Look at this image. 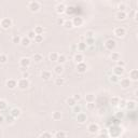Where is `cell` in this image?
I'll return each mask as SVG.
<instances>
[{"mask_svg":"<svg viewBox=\"0 0 138 138\" xmlns=\"http://www.w3.org/2000/svg\"><path fill=\"white\" fill-rule=\"evenodd\" d=\"M119 83H120V86H121L123 90H126V88H129V87L131 86L132 81H131L129 78H122L120 81H119Z\"/></svg>","mask_w":138,"mask_h":138,"instance_id":"obj_8","label":"cell"},{"mask_svg":"<svg viewBox=\"0 0 138 138\" xmlns=\"http://www.w3.org/2000/svg\"><path fill=\"white\" fill-rule=\"evenodd\" d=\"M126 17H127V13L124 12V11H118L116 13V18L118 21H124L126 19Z\"/></svg>","mask_w":138,"mask_h":138,"instance_id":"obj_20","label":"cell"},{"mask_svg":"<svg viewBox=\"0 0 138 138\" xmlns=\"http://www.w3.org/2000/svg\"><path fill=\"white\" fill-rule=\"evenodd\" d=\"M117 66H120V67H123V68H124V67H125V62H123V61L120 60V61L117 62Z\"/></svg>","mask_w":138,"mask_h":138,"instance_id":"obj_53","label":"cell"},{"mask_svg":"<svg viewBox=\"0 0 138 138\" xmlns=\"http://www.w3.org/2000/svg\"><path fill=\"white\" fill-rule=\"evenodd\" d=\"M21 114H22V111H21L19 108H13L12 110H11V112H10V116L12 117V118H14V119L19 118Z\"/></svg>","mask_w":138,"mask_h":138,"instance_id":"obj_19","label":"cell"},{"mask_svg":"<svg viewBox=\"0 0 138 138\" xmlns=\"http://www.w3.org/2000/svg\"><path fill=\"white\" fill-rule=\"evenodd\" d=\"M71 22H72L73 27H81L83 25V23H84V19L81 16H76V17H73L71 19Z\"/></svg>","mask_w":138,"mask_h":138,"instance_id":"obj_9","label":"cell"},{"mask_svg":"<svg viewBox=\"0 0 138 138\" xmlns=\"http://www.w3.org/2000/svg\"><path fill=\"white\" fill-rule=\"evenodd\" d=\"M85 44L87 45V47H92L94 43H95V39L94 38H87V39H85Z\"/></svg>","mask_w":138,"mask_h":138,"instance_id":"obj_41","label":"cell"},{"mask_svg":"<svg viewBox=\"0 0 138 138\" xmlns=\"http://www.w3.org/2000/svg\"><path fill=\"white\" fill-rule=\"evenodd\" d=\"M72 112H75V113H79V112H81V107H80L79 105H76V106H73L72 107Z\"/></svg>","mask_w":138,"mask_h":138,"instance_id":"obj_47","label":"cell"},{"mask_svg":"<svg viewBox=\"0 0 138 138\" xmlns=\"http://www.w3.org/2000/svg\"><path fill=\"white\" fill-rule=\"evenodd\" d=\"M113 34L116 37H118V38H123L126 34V29L124 27H122V26L116 27V28H114V30H113Z\"/></svg>","mask_w":138,"mask_h":138,"instance_id":"obj_5","label":"cell"},{"mask_svg":"<svg viewBox=\"0 0 138 138\" xmlns=\"http://www.w3.org/2000/svg\"><path fill=\"white\" fill-rule=\"evenodd\" d=\"M40 77L42 78V80H44V81H49V80L52 78V72L49 71V70H43V71H41Z\"/></svg>","mask_w":138,"mask_h":138,"instance_id":"obj_18","label":"cell"},{"mask_svg":"<svg viewBox=\"0 0 138 138\" xmlns=\"http://www.w3.org/2000/svg\"><path fill=\"white\" fill-rule=\"evenodd\" d=\"M125 108L127 110H135L137 108V101L136 100H126V105H125Z\"/></svg>","mask_w":138,"mask_h":138,"instance_id":"obj_13","label":"cell"},{"mask_svg":"<svg viewBox=\"0 0 138 138\" xmlns=\"http://www.w3.org/2000/svg\"><path fill=\"white\" fill-rule=\"evenodd\" d=\"M3 122H4V118L1 116V114H0V125H1Z\"/></svg>","mask_w":138,"mask_h":138,"instance_id":"obj_58","label":"cell"},{"mask_svg":"<svg viewBox=\"0 0 138 138\" xmlns=\"http://www.w3.org/2000/svg\"><path fill=\"white\" fill-rule=\"evenodd\" d=\"M76 69H77V71H78L79 73H84V72H86V70H87V65H86L84 62L79 63V64H77Z\"/></svg>","mask_w":138,"mask_h":138,"instance_id":"obj_11","label":"cell"},{"mask_svg":"<svg viewBox=\"0 0 138 138\" xmlns=\"http://www.w3.org/2000/svg\"><path fill=\"white\" fill-rule=\"evenodd\" d=\"M67 58H66V56L64 54H60L58 55V58H57V63H58L60 65H63L64 63H66Z\"/></svg>","mask_w":138,"mask_h":138,"instance_id":"obj_35","label":"cell"},{"mask_svg":"<svg viewBox=\"0 0 138 138\" xmlns=\"http://www.w3.org/2000/svg\"><path fill=\"white\" fill-rule=\"evenodd\" d=\"M29 85H30V83H29V80L28 79H23V78H21L18 81H17V87L19 88V90H27L28 87H29Z\"/></svg>","mask_w":138,"mask_h":138,"instance_id":"obj_3","label":"cell"},{"mask_svg":"<svg viewBox=\"0 0 138 138\" xmlns=\"http://www.w3.org/2000/svg\"><path fill=\"white\" fill-rule=\"evenodd\" d=\"M71 49H72V50H76V49H77V45H76V44H75V45H72Z\"/></svg>","mask_w":138,"mask_h":138,"instance_id":"obj_59","label":"cell"},{"mask_svg":"<svg viewBox=\"0 0 138 138\" xmlns=\"http://www.w3.org/2000/svg\"><path fill=\"white\" fill-rule=\"evenodd\" d=\"M33 41L36 43H41L43 42V34H36V37H34Z\"/></svg>","mask_w":138,"mask_h":138,"instance_id":"obj_40","label":"cell"},{"mask_svg":"<svg viewBox=\"0 0 138 138\" xmlns=\"http://www.w3.org/2000/svg\"><path fill=\"white\" fill-rule=\"evenodd\" d=\"M6 85L10 88V90H14L17 86V81L15 79H9L8 81L6 82Z\"/></svg>","mask_w":138,"mask_h":138,"instance_id":"obj_17","label":"cell"},{"mask_svg":"<svg viewBox=\"0 0 138 138\" xmlns=\"http://www.w3.org/2000/svg\"><path fill=\"white\" fill-rule=\"evenodd\" d=\"M125 105H126V100H125V99H120L118 106H119L120 108H125Z\"/></svg>","mask_w":138,"mask_h":138,"instance_id":"obj_48","label":"cell"},{"mask_svg":"<svg viewBox=\"0 0 138 138\" xmlns=\"http://www.w3.org/2000/svg\"><path fill=\"white\" fill-rule=\"evenodd\" d=\"M62 112L61 111H54L53 113H52V119L54 120V121H60L61 119H62Z\"/></svg>","mask_w":138,"mask_h":138,"instance_id":"obj_25","label":"cell"},{"mask_svg":"<svg viewBox=\"0 0 138 138\" xmlns=\"http://www.w3.org/2000/svg\"><path fill=\"white\" fill-rule=\"evenodd\" d=\"M66 136H67V134L64 131H57L55 133V138H66Z\"/></svg>","mask_w":138,"mask_h":138,"instance_id":"obj_36","label":"cell"},{"mask_svg":"<svg viewBox=\"0 0 138 138\" xmlns=\"http://www.w3.org/2000/svg\"><path fill=\"white\" fill-rule=\"evenodd\" d=\"M29 76H30V73H29L28 71H23V72H22V78H23V79H28Z\"/></svg>","mask_w":138,"mask_h":138,"instance_id":"obj_50","label":"cell"},{"mask_svg":"<svg viewBox=\"0 0 138 138\" xmlns=\"http://www.w3.org/2000/svg\"><path fill=\"white\" fill-rule=\"evenodd\" d=\"M66 4L64 2H60V3H57L56 7H55V10H56V13H58V14H63L66 12Z\"/></svg>","mask_w":138,"mask_h":138,"instance_id":"obj_12","label":"cell"},{"mask_svg":"<svg viewBox=\"0 0 138 138\" xmlns=\"http://www.w3.org/2000/svg\"><path fill=\"white\" fill-rule=\"evenodd\" d=\"M124 68L123 67H120V66H114L113 67V75H116L118 77H121L124 75Z\"/></svg>","mask_w":138,"mask_h":138,"instance_id":"obj_16","label":"cell"},{"mask_svg":"<svg viewBox=\"0 0 138 138\" xmlns=\"http://www.w3.org/2000/svg\"><path fill=\"white\" fill-rule=\"evenodd\" d=\"M12 24H13V22L10 17H4L0 21V27L2 29H9L11 26H12Z\"/></svg>","mask_w":138,"mask_h":138,"instance_id":"obj_4","label":"cell"},{"mask_svg":"<svg viewBox=\"0 0 138 138\" xmlns=\"http://www.w3.org/2000/svg\"><path fill=\"white\" fill-rule=\"evenodd\" d=\"M137 16H138V12H137V11H135V12H134V21H135V22H137V21H138Z\"/></svg>","mask_w":138,"mask_h":138,"instance_id":"obj_57","label":"cell"},{"mask_svg":"<svg viewBox=\"0 0 138 138\" xmlns=\"http://www.w3.org/2000/svg\"><path fill=\"white\" fill-rule=\"evenodd\" d=\"M86 109L92 111V110H94L95 109V104L94 102H87L86 104Z\"/></svg>","mask_w":138,"mask_h":138,"instance_id":"obj_45","label":"cell"},{"mask_svg":"<svg viewBox=\"0 0 138 138\" xmlns=\"http://www.w3.org/2000/svg\"><path fill=\"white\" fill-rule=\"evenodd\" d=\"M65 84V79L64 78H56L55 79V85H57V86H62V85H64Z\"/></svg>","mask_w":138,"mask_h":138,"instance_id":"obj_34","label":"cell"},{"mask_svg":"<svg viewBox=\"0 0 138 138\" xmlns=\"http://www.w3.org/2000/svg\"><path fill=\"white\" fill-rule=\"evenodd\" d=\"M129 79L131 81H137L138 80V70L137 69H132L129 72Z\"/></svg>","mask_w":138,"mask_h":138,"instance_id":"obj_15","label":"cell"},{"mask_svg":"<svg viewBox=\"0 0 138 138\" xmlns=\"http://www.w3.org/2000/svg\"><path fill=\"white\" fill-rule=\"evenodd\" d=\"M85 101L86 102H94L95 101V94L88 93L85 95Z\"/></svg>","mask_w":138,"mask_h":138,"instance_id":"obj_26","label":"cell"},{"mask_svg":"<svg viewBox=\"0 0 138 138\" xmlns=\"http://www.w3.org/2000/svg\"><path fill=\"white\" fill-rule=\"evenodd\" d=\"M97 138H110V137H109V135L102 133V134H99V135L97 136Z\"/></svg>","mask_w":138,"mask_h":138,"instance_id":"obj_55","label":"cell"},{"mask_svg":"<svg viewBox=\"0 0 138 138\" xmlns=\"http://www.w3.org/2000/svg\"><path fill=\"white\" fill-rule=\"evenodd\" d=\"M87 131L90 134H96L98 131H99V126L98 124L96 123H91L88 126H87Z\"/></svg>","mask_w":138,"mask_h":138,"instance_id":"obj_14","label":"cell"},{"mask_svg":"<svg viewBox=\"0 0 138 138\" xmlns=\"http://www.w3.org/2000/svg\"><path fill=\"white\" fill-rule=\"evenodd\" d=\"M64 23H65V19H64L63 17H58V18H57V24H58V25L63 26Z\"/></svg>","mask_w":138,"mask_h":138,"instance_id":"obj_51","label":"cell"},{"mask_svg":"<svg viewBox=\"0 0 138 138\" xmlns=\"http://www.w3.org/2000/svg\"><path fill=\"white\" fill-rule=\"evenodd\" d=\"M72 97H73V99L76 101H80V100H81V95H80V94H75Z\"/></svg>","mask_w":138,"mask_h":138,"instance_id":"obj_52","label":"cell"},{"mask_svg":"<svg viewBox=\"0 0 138 138\" xmlns=\"http://www.w3.org/2000/svg\"><path fill=\"white\" fill-rule=\"evenodd\" d=\"M54 72L56 73V75H58V76H61L63 72H64V67H63V65H56L55 67H54Z\"/></svg>","mask_w":138,"mask_h":138,"instance_id":"obj_24","label":"cell"},{"mask_svg":"<svg viewBox=\"0 0 138 138\" xmlns=\"http://www.w3.org/2000/svg\"><path fill=\"white\" fill-rule=\"evenodd\" d=\"M86 121H87V116H86V113H84V112H79V113L77 114V122H78V123L84 124Z\"/></svg>","mask_w":138,"mask_h":138,"instance_id":"obj_10","label":"cell"},{"mask_svg":"<svg viewBox=\"0 0 138 138\" xmlns=\"http://www.w3.org/2000/svg\"><path fill=\"white\" fill-rule=\"evenodd\" d=\"M21 40H22V37L19 34H14L12 37V43L14 44H21Z\"/></svg>","mask_w":138,"mask_h":138,"instance_id":"obj_33","label":"cell"},{"mask_svg":"<svg viewBox=\"0 0 138 138\" xmlns=\"http://www.w3.org/2000/svg\"><path fill=\"white\" fill-rule=\"evenodd\" d=\"M119 101H120V98L118 96H112L111 99H110V104H111V105H113V106H118Z\"/></svg>","mask_w":138,"mask_h":138,"instance_id":"obj_37","label":"cell"},{"mask_svg":"<svg viewBox=\"0 0 138 138\" xmlns=\"http://www.w3.org/2000/svg\"><path fill=\"white\" fill-rule=\"evenodd\" d=\"M63 26H64L66 29H71V28H73V25H72L71 19H65V23H64Z\"/></svg>","mask_w":138,"mask_h":138,"instance_id":"obj_30","label":"cell"},{"mask_svg":"<svg viewBox=\"0 0 138 138\" xmlns=\"http://www.w3.org/2000/svg\"><path fill=\"white\" fill-rule=\"evenodd\" d=\"M34 37H36V33H34V31H33V30L28 31V33H27V38H28L29 40H33V39H34Z\"/></svg>","mask_w":138,"mask_h":138,"instance_id":"obj_44","label":"cell"},{"mask_svg":"<svg viewBox=\"0 0 138 138\" xmlns=\"http://www.w3.org/2000/svg\"><path fill=\"white\" fill-rule=\"evenodd\" d=\"M13 120H14V118H12L11 116H10V117H8V119H7V122H8V124H12V123L14 122Z\"/></svg>","mask_w":138,"mask_h":138,"instance_id":"obj_56","label":"cell"},{"mask_svg":"<svg viewBox=\"0 0 138 138\" xmlns=\"http://www.w3.org/2000/svg\"><path fill=\"white\" fill-rule=\"evenodd\" d=\"M31 65V60L29 57H22L19 60V66L24 69H27L29 66Z\"/></svg>","mask_w":138,"mask_h":138,"instance_id":"obj_7","label":"cell"},{"mask_svg":"<svg viewBox=\"0 0 138 138\" xmlns=\"http://www.w3.org/2000/svg\"><path fill=\"white\" fill-rule=\"evenodd\" d=\"M86 48H87V45L85 44L84 41H81V42H79V43L77 44V50H78L79 52H83V51H85Z\"/></svg>","mask_w":138,"mask_h":138,"instance_id":"obj_23","label":"cell"},{"mask_svg":"<svg viewBox=\"0 0 138 138\" xmlns=\"http://www.w3.org/2000/svg\"><path fill=\"white\" fill-rule=\"evenodd\" d=\"M27 7H28L30 12L36 13V12H38V11L41 9V3L39 1H29Z\"/></svg>","mask_w":138,"mask_h":138,"instance_id":"obj_2","label":"cell"},{"mask_svg":"<svg viewBox=\"0 0 138 138\" xmlns=\"http://www.w3.org/2000/svg\"><path fill=\"white\" fill-rule=\"evenodd\" d=\"M110 58H111L112 61H114V62H118V61L121 60V55H120V53H118V52H112L111 55H110Z\"/></svg>","mask_w":138,"mask_h":138,"instance_id":"obj_27","label":"cell"},{"mask_svg":"<svg viewBox=\"0 0 138 138\" xmlns=\"http://www.w3.org/2000/svg\"><path fill=\"white\" fill-rule=\"evenodd\" d=\"M21 44L23 45V47H28V45L30 44V40L27 38V37H22V40H21Z\"/></svg>","mask_w":138,"mask_h":138,"instance_id":"obj_31","label":"cell"},{"mask_svg":"<svg viewBox=\"0 0 138 138\" xmlns=\"http://www.w3.org/2000/svg\"><path fill=\"white\" fill-rule=\"evenodd\" d=\"M40 138H53V136H52V134L49 133V132H44V133L41 134Z\"/></svg>","mask_w":138,"mask_h":138,"instance_id":"obj_46","label":"cell"},{"mask_svg":"<svg viewBox=\"0 0 138 138\" xmlns=\"http://www.w3.org/2000/svg\"><path fill=\"white\" fill-rule=\"evenodd\" d=\"M94 34H95L94 30H86L84 37H85V39H87V38H94Z\"/></svg>","mask_w":138,"mask_h":138,"instance_id":"obj_39","label":"cell"},{"mask_svg":"<svg viewBox=\"0 0 138 138\" xmlns=\"http://www.w3.org/2000/svg\"><path fill=\"white\" fill-rule=\"evenodd\" d=\"M105 48H106L108 51H113L114 49L117 48V42H116V40H113V39H108V40H106V42H105Z\"/></svg>","mask_w":138,"mask_h":138,"instance_id":"obj_6","label":"cell"},{"mask_svg":"<svg viewBox=\"0 0 138 138\" xmlns=\"http://www.w3.org/2000/svg\"><path fill=\"white\" fill-rule=\"evenodd\" d=\"M32 61H34V63H41L43 61V55L41 53H34L32 56Z\"/></svg>","mask_w":138,"mask_h":138,"instance_id":"obj_22","label":"cell"},{"mask_svg":"<svg viewBox=\"0 0 138 138\" xmlns=\"http://www.w3.org/2000/svg\"><path fill=\"white\" fill-rule=\"evenodd\" d=\"M116 117H117L118 119H122V118L124 117V113H123L122 111H120V112H118V113L116 114Z\"/></svg>","mask_w":138,"mask_h":138,"instance_id":"obj_54","label":"cell"},{"mask_svg":"<svg viewBox=\"0 0 138 138\" xmlns=\"http://www.w3.org/2000/svg\"><path fill=\"white\" fill-rule=\"evenodd\" d=\"M109 80H110V82H112V83H118L120 81V77H118L116 75H112V76H110Z\"/></svg>","mask_w":138,"mask_h":138,"instance_id":"obj_38","label":"cell"},{"mask_svg":"<svg viewBox=\"0 0 138 138\" xmlns=\"http://www.w3.org/2000/svg\"><path fill=\"white\" fill-rule=\"evenodd\" d=\"M58 53H56V52H52L50 55H49V60L51 62H57V58H58Z\"/></svg>","mask_w":138,"mask_h":138,"instance_id":"obj_28","label":"cell"},{"mask_svg":"<svg viewBox=\"0 0 138 138\" xmlns=\"http://www.w3.org/2000/svg\"><path fill=\"white\" fill-rule=\"evenodd\" d=\"M73 61H75L77 64L84 62V56H83V54H81V53H76L75 56H73Z\"/></svg>","mask_w":138,"mask_h":138,"instance_id":"obj_21","label":"cell"},{"mask_svg":"<svg viewBox=\"0 0 138 138\" xmlns=\"http://www.w3.org/2000/svg\"><path fill=\"white\" fill-rule=\"evenodd\" d=\"M33 31H34V33H36V34H43V32H44V28H43V26L38 25V26L34 27Z\"/></svg>","mask_w":138,"mask_h":138,"instance_id":"obj_29","label":"cell"},{"mask_svg":"<svg viewBox=\"0 0 138 138\" xmlns=\"http://www.w3.org/2000/svg\"><path fill=\"white\" fill-rule=\"evenodd\" d=\"M66 102H67V105H68V106H70V107H73V106L77 105V101L73 99L72 96H71V97H68L67 100H66Z\"/></svg>","mask_w":138,"mask_h":138,"instance_id":"obj_32","label":"cell"},{"mask_svg":"<svg viewBox=\"0 0 138 138\" xmlns=\"http://www.w3.org/2000/svg\"><path fill=\"white\" fill-rule=\"evenodd\" d=\"M8 62V56L6 54H0V64H6Z\"/></svg>","mask_w":138,"mask_h":138,"instance_id":"obj_43","label":"cell"},{"mask_svg":"<svg viewBox=\"0 0 138 138\" xmlns=\"http://www.w3.org/2000/svg\"><path fill=\"white\" fill-rule=\"evenodd\" d=\"M118 9H119V11H124L125 12V9H126V4L125 3H119L118 4Z\"/></svg>","mask_w":138,"mask_h":138,"instance_id":"obj_49","label":"cell"},{"mask_svg":"<svg viewBox=\"0 0 138 138\" xmlns=\"http://www.w3.org/2000/svg\"><path fill=\"white\" fill-rule=\"evenodd\" d=\"M122 134V129L120 127L119 125H112V127H110L109 130V137H112V138H118L120 137Z\"/></svg>","mask_w":138,"mask_h":138,"instance_id":"obj_1","label":"cell"},{"mask_svg":"<svg viewBox=\"0 0 138 138\" xmlns=\"http://www.w3.org/2000/svg\"><path fill=\"white\" fill-rule=\"evenodd\" d=\"M7 106H8V104H7V101H6L4 99H0V111H2V110H4V109L7 108Z\"/></svg>","mask_w":138,"mask_h":138,"instance_id":"obj_42","label":"cell"}]
</instances>
